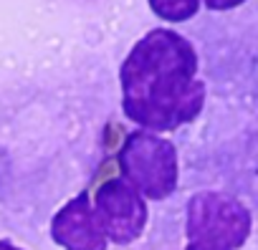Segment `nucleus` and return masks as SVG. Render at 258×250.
<instances>
[{"label":"nucleus","instance_id":"2","mask_svg":"<svg viewBox=\"0 0 258 250\" xmlns=\"http://www.w3.org/2000/svg\"><path fill=\"white\" fill-rule=\"evenodd\" d=\"M250 235L248 207L225 192H198L187 202L185 250H238Z\"/></svg>","mask_w":258,"mask_h":250},{"label":"nucleus","instance_id":"5","mask_svg":"<svg viewBox=\"0 0 258 250\" xmlns=\"http://www.w3.org/2000/svg\"><path fill=\"white\" fill-rule=\"evenodd\" d=\"M53 240L66 250H106V235L96 222L89 195H76L66 202L51 225Z\"/></svg>","mask_w":258,"mask_h":250},{"label":"nucleus","instance_id":"4","mask_svg":"<svg viewBox=\"0 0 258 250\" xmlns=\"http://www.w3.org/2000/svg\"><path fill=\"white\" fill-rule=\"evenodd\" d=\"M94 215L104 235L116 245L137 240L147 225L145 200L126 180H109L96 190Z\"/></svg>","mask_w":258,"mask_h":250},{"label":"nucleus","instance_id":"1","mask_svg":"<svg viewBox=\"0 0 258 250\" xmlns=\"http://www.w3.org/2000/svg\"><path fill=\"white\" fill-rule=\"evenodd\" d=\"M119 81L124 114L152 132L192 121L205 101L195 48L175 31H150L137 41L119 68Z\"/></svg>","mask_w":258,"mask_h":250},{"label":"nucleus","instance_id":"3","mask_svg":"<svg viewBox=\"0 0 258 250\" xmlns=\"http://www.w3.org/2000/svg\"><path fill=\"white\" fill-rule=\"evenodd\" d=\"M119 167L140 195L162 200L177 187V149L152 132H132L119 152Z\"/></svg>","mask_w":258,"mask_h":250},{"label":"nucleus","instance_id":"6","mask_svg":"<svg viewBox=\"0 0 258 250\" xmlns=\"http://www.w3.org/2000/svg\"><path fill=\"white\" fill-rule=\"evenodd\" d=\"M150 8L160 18L180 23V21H187V18H192L198 13L200 0H150Z\"/></svg>","mask_w":258,"mask_h":250},{"label":"nucleus","instance_id":"8","mask_svg":"<svg viewBox=\"0 0 258 250\" xmlns=\"http://www.w3.org/2000/svg\"><path fill=\"white\" fill-rule=\"evenodd\" d=\"M0 250H21V247H16V245H11L6 240H0Z\"/></svg>","mask_w":258,"mask_h":250},{"label":"nucleus","instance_id":"7","mask_svg":"<svg viewBox=\"0 0 258 250\" xmlns=\"http://www.w3.org/2000/svg\"><path fill=\"white\" fill-rule=\"evenodd\" d=\"M243 3L245 0H205V6L213 8V11H230V8H238Z\"/></svg>","mask_w":258,"mask_h":250}]
</instances>
